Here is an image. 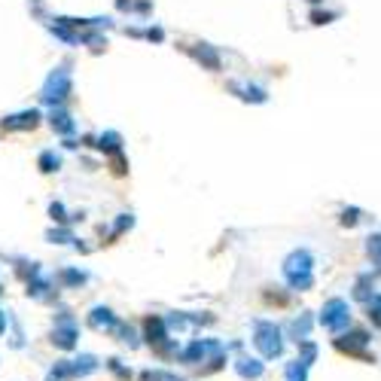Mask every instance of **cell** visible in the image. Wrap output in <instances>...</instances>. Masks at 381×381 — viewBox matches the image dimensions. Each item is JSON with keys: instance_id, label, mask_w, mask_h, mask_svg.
Here are the masks:
<instances>
[{"instance_id": "cell-9", "label": "cell", "mask_w": 381, "mask_h": 381, "mask_svg": "<svg viewBox=\"0 0 381 381\" xmlns=\"http://www.w3.org/2000/svg\"><path fill=\"white\" fill-rule=\"evenodd\" d=\"M235 372L241 378H247V381H257V378H263V372H265V366L259 363V360H253V357H238V363H235Z\"/></svg>"}, {"instance_id": "cell-2", "label": "cell", "mask_w": 381, "mask_h": 381, "mask_svg": "<svg viewBox=\"0 0 381 381\" xmlns=\"http://www.w3.org/2000/svg\"><path fill=\"white\" fill-rule=\"evenodd\" d=\"M253 345H257V351L265 360L281 357V351H284V338H281V329L274 327V323H265V320H259L257 327H253Z\"/></svg>"}, {"instance_id": "cell-5", "label": "cell", "mask_w": 381, "mask_h": 381, "mask_svg": "<svg viewBox=\"0 0 381 381\" xmlns=\"http://www.w3.org/2000/svg\"><path fill=\"white\" fill-rule=\"evenodd\" d=\"M320 323H323V329H329V333H342V329L351 323L348 302H342V299L327 302V305H323V314H320Z\"/></svg>"}, {"instance_id": "cell-10", "label": "cell", "mask_w": 381, "mask_h": 381, "mask_svg": "<svg viewBox=\"0 0 381 381\" xmlns=\"http://www.w3.org/2000/svg\"><path fill=\"white\" fill-rule=\"evenodd\" d=\"M305 375H308V366L302 363V360H293V363L287 366V378L290 381H305Z\"/></svg>"}, {"instance_id": "cell-14", "label": "cell", "mask_w": 381, "mask_h": 381, "mask_svg": "<svg viewBox=\"0 0 381 381\" xmlns=\"http://www.w3.org/2000/svg\"><path fill=\"white\" fill-rule=\"evenodd\" d=\"M140 381H168V372H153V369H146V372H140Z\"/></svg>"}, {"instance_id": "cell-12", "label": "cell", "mask_w": 381, "mask_h": 381, "mask_svg": "<svg viewBox=\"0 0 381 381\" xmlns=\"http://www.w3.org/2000/svg\"><path fill=\"white\" fill-rule=\"evenodd\" d=\"M107 369L110 372H116V378H122V381H129L131 378V369H125L119 360H107Z\"/></svg>"}, {"instance_id": "cell-6", "label": "cell", "mask_w": 381, "mask_h": 381, "mask_svg": "<svg viewBox=\"0 0 381 381\" xmlns=\"http://www.w3.org/2000/svg\"><path fill=\"white\" fill-rule=\"evenodd\" d=\"M366 342H369V336H366L363 329H354L351 336L336 338V348L342 351V354H348V357H360V360H366V363H375V354L366 351Z\"/></svg>"}, {"instance_id": "cell-1", "label": "cell", "mask_w": 381, "mask_h": 381, "mask_svg": "<svg viewBox=\"0 0 381 381\" xmlns=\"http://www.w3.org/2000/svg\"><path fill=\"white\" fill-rule=\"evenodd\" d=\"M177 360L183 366H195L202 375H210V372H220L226 366V348L214 338H195L180 351Z\"/></svg>"}, {"instance_id": "cell-13", "label": "cell", "mask_w": 381, "mask_h": 381, "mask_svg": "<svg viewBox=\"0 0 381 381\" xmlns=\"http://www.w3.org/2000/svg\"><path fill=\"white\" fill-rule=\"evenodd\" d=\"M369 253H372V259L381 265V235H375V238H369Z\"/></svg>"}, {"instance_id": "cell-11", "label": "cell", "mask_w": 381, "mask_h": 381, "mask_svg": "<svg viewBox=\"0 0 381 381\" xmlns=\"http://www.w3.org/2000/svg\"><path fill=\"white\" fill-rule=\"evenodd\" d=\"M369 320L375 327H381V296H372L369 299Z\"/></svg>"}, {"instance_id": "cell-15", "label": "cell", "mask_w": 381, "mask_h": 381, "mask_svg": "<svg viewBox=\"0 0 381 381\" xmlns=\"http://www.w3.org/2000/svg\"><path fill=\"white\" fill-rule=\"evenodd\" d=\"M3 327H6V320H3V314H0V333H3Z\"/></svg>"}, {"instance_id": "cell-7", "label": "cell", "mask_w": 381, "mask_h": 381, "mask_svg": "<svg viewBox=\"0 0 381 381\" xmlns=\"http://www.w3.org/2000/svg\"><path fill=\"white\" fill-rule=\"evenodd\" d=\"M52 345H55V348H61V351L76 348V327H74V323L61 320L58 327L52 329Z\"/></svg>"}, {"instance_id": "cell-8", "label": "cell", "mask_w": 381, "mask_h": 381, "mask_svg": "<svg viewBox=\"0 0 381 381\" xmlns=\"http://www.w3.org/2000/svg\"><path fill=\"white\" fill-rule=\"evenodd\" d=\"M89 323H91V329H98V333H116V327H119V320L107 312V308H95V312L89 314Z\"/></svg>"}, {"instance_id": "cell-4", "label": "cell", "mask_w": 381, "mask_h": 381, "mask_svg": "<svg viewBox=\"0 0 381 381\" xmlns=\"http://www.w3.org/2000/svg\"><path fill=\"white\" fill-rule=\"evenodd\" d=\"M284 272H287V281H290L293 287H299V290L312 287V257H308L305 250L293 253V257L287 259Z\"/></svg>"}, {"instance_id": "cell-3", "label": "cell", "mask_w": 381, "mask_h": 381, "mask_svg": "<svg viewBox=\"0 0 381 381\" xmlns=\"http://www.w3.org/2000/svg\"><path fill=\"white\" fill-rule=\"evenodd\" d=\"M98 369V360L91 354H83L80 360H61V363L52 366L49 372V381H76L83 375H91Z\"/></svg>"}]
</instances>
